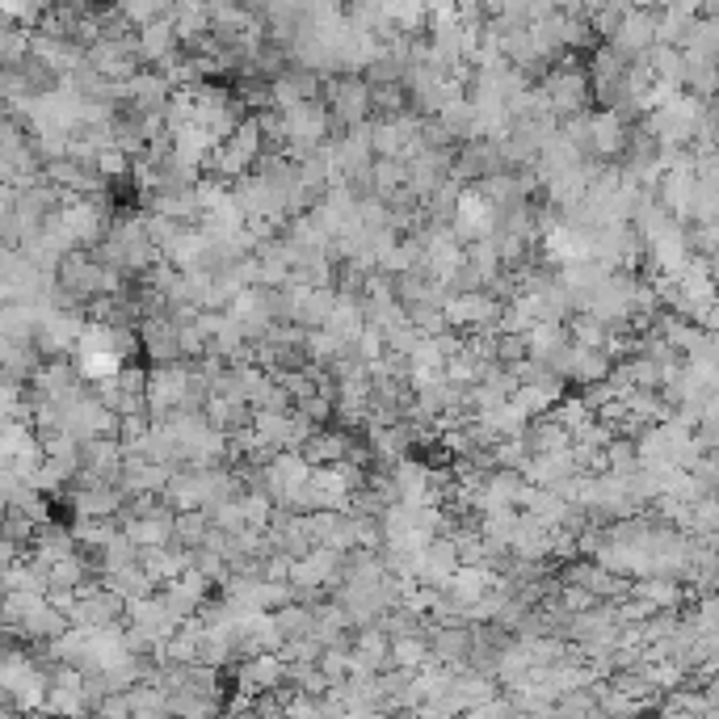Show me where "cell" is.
I'll list each match as a JSON object with an SVG mask.
<instances>
[{"mask_svg":"<svg viewBox=\"0 0 719 719\" xmlns=\"http://www.w3.org/2000/svg\"><path fill=\"white\" fill-rule=\"evenodd\" d=\"M497 228V202L484 194H459L455 202V236L463 240H484Z\"/></svg>","mask_w":719,"mask_h":719,"instance_id":"1","label":"cell"},{"mask_svg":"<svg viewBox=\"0 0 719 719\" xmlns=\"http://www.w3.org/2000/svg\"><path fill=\"white\" fill-rule=\"evenodd\" d=\"M333 568H337V547H312L307 551V556L286 572V577H291L295 585H324L328 577H333Z\"/></svg>","mask_w":719,"mask_h":719,"instance_id":"2","label":"cell"},{"mask_svg":"<svg viewBox=\"0 0 719 719\" xmlns=\"http://www.w3.org/2000/svg\"><path fill=\"white\" fill-rule=\"evenodd\" d=\"M446 320L450 324H484L497 316V303L484 299V295H455V299H446Z\"/></svg>","mask_w":719,"mask_h":719,"instance_id":"3","label":"cell"},{"mask_svg":"<svg viewBox=\"0 0 719 719\" xmlns=\"http://www.w3.org/2000/svg\"><path fill=\"white\" fill-rule=\"evenodd\" d=\"M307 471H312V463H307L303 455H282L274 467H270V480H274V492H282V497H299V488L307 484Z\"/></svg>","mask_w":719,"mask_h":719,"instance_id":"4","label":"cell"},{"mask_svg":"<svg viewBox=\"0 0 719 719\" xmlns=\"http://www.w3.org/2000/svg\"><path fill=\"white\" fill-rule=\"evenodd\" d=\"M526 333H530L526 345H530V354H534V358H551V354H556V349L564 345V333L556 328V320H534Z\"/></svg>","mask_w":719,"mask_h":719,"instance_id":"5","label":"cell"},{"mask_svg":"<svg viewBox=\"0 0 719 719\" xmlns=\"http://www.w3.org/2000/svg\"><path fill=\"white\" fill-rule=\"evenodd\" d=\"M635 598H640L644 606H677L682 589L669 585V581H644V585H635Z\"/></svg>","mask_w":719,"mask_h":719,"instance_id":"6","label":"cell"},{"mask_svg":"<svg viewBox=\"0 0 719 719\" xmlns=\"http://www.w3.org/2000/svg\"><path fill=\"white\" fill-rule=\"evenodd\" d=\"M589 135H593V143H598L602 152H614V148H619V139H623L619 118H598V122L589 127Z\"/></svg>","mask_w":719,"mask_h":719,"instance_id":"7","label":"cell"},{"mask_svg":"<svg viewBox=\"0 0 719 719\" xmlns=\"http://www.w3.org/2000/svg\"><path fill=\"white\" fill-rule=\"evenodd\" d=\"M169 530H173V526L164 522V518H152V522L131 526V539H135V543H148V547H160L164 539H169Z\"/></svg>","mask_w":719,"mask_h":719,"instance_id":"8","label":"cell"},{"mask_svg":"<svg viewBox=\"0 0 719 719\" xmlns=\"http://www.w3.org/2000/svg\"><path fill=\"white\" fill-rule=\"evenodd\" d=\"M396 661H400L404 669H413V665L425 661V648H421L417 640H400V644H396Z\"/></svg>","mask_w":719,"mask_h":719,"instance_id":"9","label":"cell"},{"mask_svg":"<svg viewBox=\"0 0 719 719\" xmlns=\"http://www.w3.org/2000/svg\"><path fill=\"white\" fill-rule=\"evenodd\" d=\"M375 177H379V190H392V186H400L404 169H400L396 160H387V164H379V173H375Z\"/></svg>","mask_w":719,"mask_h":719,"instance_id":"10","label":"cell"},{"mask_svg":"<svg viewBox=\"0 0 719 719\" xmlns=\"http://www.w3.org/2000/svg\"><path fill=\"white\" fill-rule=\"evenodd\" d=\"M177 530H181V539H202V530H207V522H202L198 513H186V518L177 522Z\"/></svg>","mask_w":719,"mask_h":719,"instance_id":"11","label":"cell"}]
</instances>
